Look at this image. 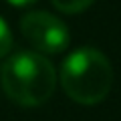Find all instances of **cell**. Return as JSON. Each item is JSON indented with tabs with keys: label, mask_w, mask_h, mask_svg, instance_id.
Masks as SVG:
<instances>
[{
	"label": "cell",
	"mask_w": 121,
	"mask_h": 121,
	"mask_svg": "<svg viewBox=\"0 0 121 121\" xmlns=\"http://www.w3.org/2000/svg\"><path fill=\"white\" fill-rule=\"evenodd\" d=\"M4 93L22 107H39L55 93L56 75L47 56L32 51L10 55L0 67Z\"/></svg>",
	"instance_id": "6da1fadb"
},
{
	"label": "cell",
	"mask_w": 121,
	"mask_h": 121,
	"mask_svg": "<svg viewBox=\"0 0 121 121\" xmlns=\"http://www.w3.org/2000/svg\"><path fill=\"white\" fill-rule=\"evenodd\" d=\"M60 85L75 103L97 105L111 91L113 67L101 51L79 48L63 60Z\"/></svg>",
	"instance_id": "7a4b0ae2"
},
{
	"label": "cell",
	"mask_w": 121,
	"mask_h": 121,
	"mask_svg": "<svg viewBox=\"0 0 121 121\" xmlns=\"http://www.w3.org/2000/svg\"><path fill=\"white\" fill-rule=\"evenodd\" d=\"M20 30L24 39L44 55H56L69 47V28L63 24V20L43 10L24 14Z\"/></svg>",
	"instance_id": "3957f363"
},
{
	"label": "cell",
	"mask_w": 121,
	"mask_h": 121,
	"mask_svg": "<svg viewBox=\"0 0 121 121\" xmlns=\"http://www.w3.org/2000/svg\"><path fill=\"white\" fill-rule=\"evenodd\" d=\"M55 8H59L60 12H67V14H77L87 10L95 0H51Z\"/></svg>",
	"instance_id": "277c9868"
},
{
	"label": "cell",
	"mask_w": 121,
	"mask_h": 121,
	"mask_svg": "<svg viewBox=\"0 0 121 121\" xmlns=\"http://www.w3.org/2000/svg\"><path fill=\"white\" fill-rule=\"evenodd\" d=\"M10 48H12V32H10L6 20L0 16V59L8 55Z\"/></svg>",
	"instance_id": "5b68a950"
},
{
	"label": "cell",
	"mask_w": 121,
	"mask_h": 121,
	"mask_svg": "<svg viewBox=\"0 0 121 121\" xmlns=\"http://www.w3.org/2000/svg\"><path fill=\"white\" fill-rule=\"evenodd\" d=\"M8 4H12V6H28V4H32V2H36V0H6Z\"/></svg>",
	"instance_id": "8992f818"
}]
</instances>
